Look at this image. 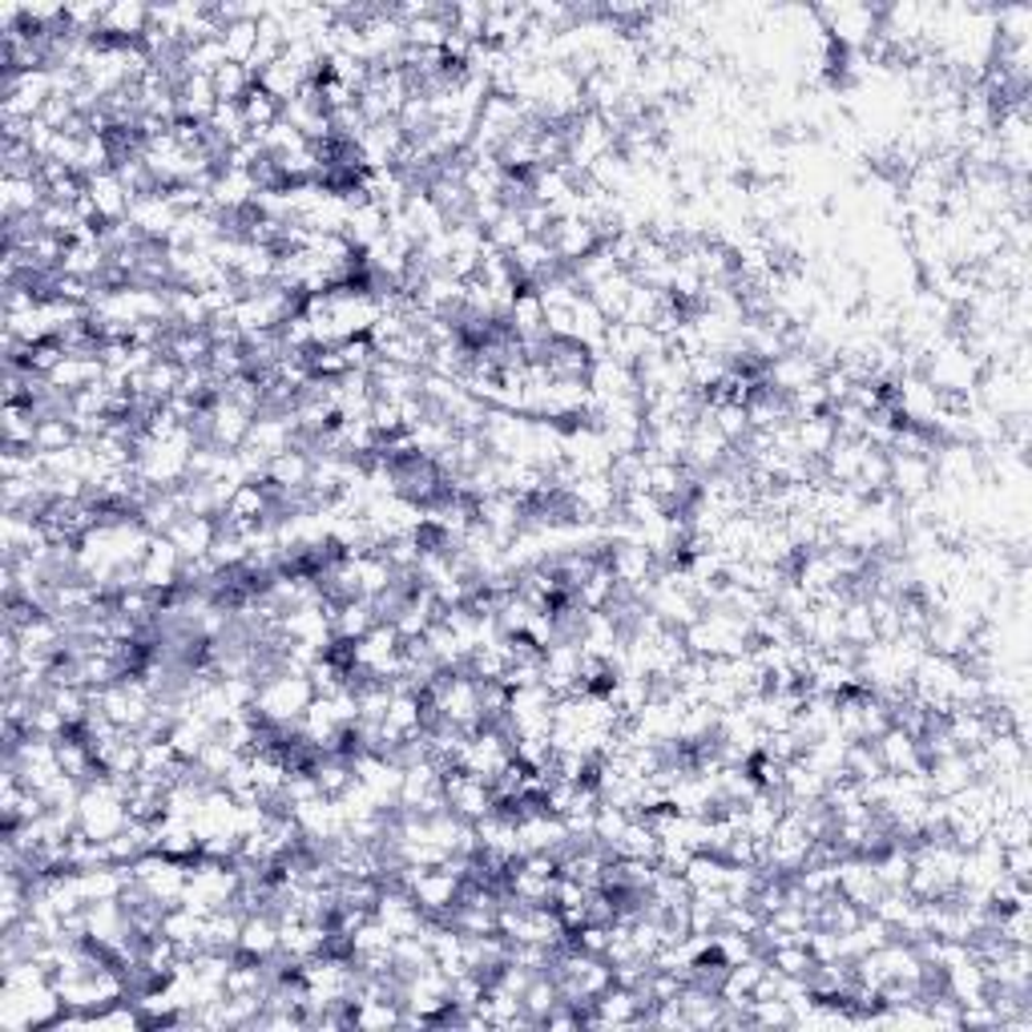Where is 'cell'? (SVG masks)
Instances as JSON below:
<instances>
[{
    "label": "cell",
    "mask_w": 1032,
    "mask_h": 1032,
    "mask_svg": "<svg viewBox=\"0 0 1032 1032\" xmlns=\"http://www.w3.org/2000/svg\"><path fill=\"white\" fill-rule=\"evenodd\" d=\"M311 702H315V685L307 673L279 670V673H271L266 682H259L254 714H259V722H266V726L286 730V726H295V722L307 714Z\"/></svg>",
    "instance_id": "1"
},
{
    "label": "cell",
    "mask_w": 1032,
    "mask_h": 1032,
    "mask_svg": "<svg viewBox=\"0 0 1032 1032\" xmlns=\"http://www.w3.org/2000/svg\"><path fill=\"white\" fill-rule=\"evenodd\" d=\"M444 798H449L452 815L468 823H480L485 815L497 810L492 786H488L485 779H476V774L461 771V767H449V771H444Z\"/></svg>",
    "instance_id": "2"
},
{
    "label": "cell",
    "mask_w": 1032,
    "mask_h": 1032,
    "mask_svg": "<svg viewBox=\"0 0 1032 1032\" xmlns=\"http://www.w3.org/2000/svg\"><path fill=\"white\" fill-rule=\"evenodd\" d=\"M150 4H137V0H117L105 9L101 16V41L105 45H141L146 29H150Z\"/></svg>",
    "instance_id": "3"
},
{
    "label": "cell",
    "mask_w": 1032,
    "mask_h": 1032,
    "mask_svg": "<svg viewBox=\"0 0 1032 1032\" xmlns=\"http://www.w3.org/2000/svg\"><path fill=\"white\" fill-rule=\"evenodd\" d=\"M182 553L174 548V541L170 536H154L150 548H146V557H141V585L150 589V593H170L178 581H182Z\"/></svg>",
    "instance_id": "4"
},
{
    "label": "cell",
    "mask_w": 1032,
    "mask_h": 1032,
    "mask_svg": "<svg viewBox=\"0 0 1032 1032\" xmlns=\"http://www.w3.org/2000/svg\"><path fill=\"white\" fill-rule=\"evenodd\" d=\"M548 247L557 254L560 266H577L585 254H593L601 247L593 223H581V218H557L553 230H548Z\"/></svg>",
    "instance_id": "5"
},
{
    "label": "cell",
    "mask_w": 1032,
    "mask_h": 1032,
    "mask_svg": "<svg viewBox=\"0 0 1032 1032\" xmlns=\"http://www.w3.org/2000/svg\"><path fill=\"white\" fill-rule=\"evenodd\" d=\"M129 223L137 226V235L146 242H166L170 230L178 226V211L166 202L162 190H154V194H141V199L129 202Z\"/></svg>",
    "instance_id": "6"
},
{
    "label": "cell",
    "mask_w": 1032,
    "mask_h": 1032,
    "mask_svg": "<svg viewBox=\"0 0 1032 1032\" xmlns=\"http://www.w3.org/2000/svg\"><path fill=\"white\" fill-rule=\"evenodd\" d=\"M170 541H174V548L182 553V560H199V557H211L214 541H218V517H178L174 529H170Z\"/></svg>",
    "instance_id": "7"
},
{
    "label": "cell",
    "mask_w": 1032,
    "mask_h": 1032,
    "mask_svg": "<svg viewBox=\"0 0 1032 1032\" xmlns=\"http://www.w3.org/2000/svg\"><path fill=\"white\" fill-rule=\"evenodd\" d=\"M279 920H274L271 908L262 911H250L247 920H242V935H238V956H250V960H271L279 956Z\"/></svg>",
    "instance_id": "8"
},
{
    "label": "cell",
    "mask_w": 1032,
    "mask_h": 1032,
    "mask_svg": "<svg viewBox=\"0 0 1032 1032\" xmlns=\"http://www.w3.org/2000/svg\"><path fill=\"white\" fill-rule=\"evenodd\" d=\"M86 190H89V199H93V206H98L101 226L129 218V202H134V194L122 186V178L113 174V170H105V174H98V178H86Z\"/></svg>",
    "instance_id": "9"
},
{
    "label": "cell",
    "mask_w": 1032,
    "mask_h": 1032,
    "mask_svg": "<svg viewBox=\"0 0 1032 1032\" xmlns=\"http://www.w3.org/2000/svg\"><path fill=\"white\" fill-rule=\"evenodd\" d=\"M4 218H21V214H41V206L49 202L41 178H4Z\"/></svg>",
    "instance_id": "10"
},
{
    "label": "cell",
    "mask_w": 1032,
    "mask_h": 1032,
    "mask_svg": "<svg viewBox=\"0 0 1032 1032\" xmlns=\"http://www.w3.org/2000/svg\"><path fill=\"white\" fill-rule=\"evenodd\" d=\"M211 336H206V327H199V331H182V327H174L170 331V339H166V355L174 363H182V367H199V363L211 360Z\"/></svg>",
    "instance_id": "11"
},
{
    "label": "cell",
    "mask_w": 1032,
    "mask_h": 1032,
    "mask_svg": "<svg viewBox=\"0 0 1032 1032\" xmlns=\"http://www.w3.org/2000/svg\"><path fill=\"white\" fill-rule=\"evenodd\" d=\"M238 105H242V117H247L250 134H266L274 122H283V105H279V101H274L271 93H266V89H259V86L250 89V93L238 101Z\"/></svg>",
    "instance_id": "12"
},
{
    "label": "cell",
    "mask_w": 1032,
    "mask_h": 1032,
    "mask_svg": "<svg viewBox=\"0 0 1032 1032\" xmlns=\"http://www.w3.org/2000/svg\"><path fill=\"white\" fill-rule=\"evenodd\" d=\"M521 1005H524V1012L541 1024V1020L553 1012V1008L560 1005V988H557V976L553 972H536L533 976V984L524 988V996H521Z\"/></svg>",
    "instance_id": "13"
},
{
    "label": "cell",
    "mask_w": 1032,
    "mask_h": 1032,
    "mask_svg": "<svg viewBox=\"0 0 1032 1032\" xmlns=\"http://www.w3.org/2000/svg\"><path fill=\"white\" fill-rule=\"evenodd\" d=\"M690 892H706V887H722L726 883V859L710 855V851H694L690 863L682 867Z\"/></svg>",
    "instance_id": "14"
},
{
    "label": "cell",
    "mask_w": 1032,
    "mask_h": 1032,
    "mask_svg": "<svg viewBox=\"0 0 1032 1032\" xmlns=\"http://www.w3.org/2000/svg\"><path fill=\"white\" fill-rule=\"evenodd\" d=\"M77 440V428H73V420L69 416H41V423H37V435H33V449L37 452H65V449H73Z\"/></svg>",
    "instance_id": "15"
},
{
    "label": "cell",
    "mask_w": 1032,
    "mask_h": 1032,
    "mask_svg": "<svg viewBox=\"0 0 1032 1032\" xmlns=\"http://www.w3.org/2000/svg\"><path fill=\"white\" fill-rule=\"evenodd\" d=\"M767 964H771L774 972H783V976H810V968H815V956H810L807 944L786 940V944H779V948H771V952H767Z\"/></svg>",
    "instance_id": "16"
},
{
    "label": "cell",
    "mask_w": 1032,
    "mask_h": 1032,
    "mask_svg": "<svg viewBox=\"0 0 1032 1032\" xmlns=\"http://www.w3.org/2000/svg\"><path fill=\"white\" fill-rule=\"evenodd\" d=\"M223 45L226 57L235 65H247L259 49V21H235V25L223 29Z\"/></svg>",
    "instance_id": "17"
},
{
    "label": "cell",
    "mask_w": 1032,
    "mask_h": 1032,
    "mask_svg": "<svg viewBox=\"0 0 1032 1032\" xmlns=\"http://www.w3.org/2000/svg\"><path fill=\"white\" fill-rule=\"evenodd\" d=\"M485 238H488V247H492V250H500V254H512V250H517L524 238H529V230H524V223H521V211H504V214H500L497 223L485 230Z\"/></svg>",
    "instance_id": "18"
},
{
    "label": "cell",
    "mask_w": 1032,
    "mask_h": 1032,
    "mask_svg": "<svg viewBox=\"0 0 1032 1032\" xmlns=\"http://www.w3.org/2000/svg\"><path fill=\"white\" fill-rule=\"evenodd\" d=\"M214 81V93H218V101H242L254 89V77L247 73V65H235L226 61L218 73L211 77Z\"/></svg>",
    "instance_id": "19"
}]
</instances>
